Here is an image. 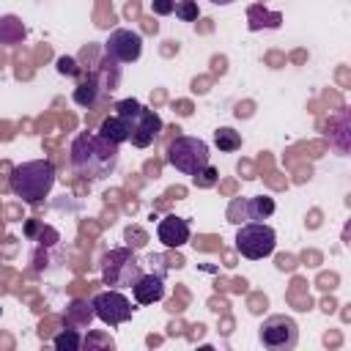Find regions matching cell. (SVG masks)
Wrapping results in <instances>:
<instances>
[{
	"label": "cell",
	"instance_id": "1",
	"mask_svg": "<svg viewBox=\"0 0 351 351\" xmlns=\"http://www.w3.org/2000/svg\"><path fill=\"white\" fill-rule=\"evenodd\" d=\"M118 148L121 145L110 143L99 132H80L71 140L69 162H71L77 176H82L88 181H99L118 167V154H121Z\"/></svg>",
	"mask_w": 351,
	"mask_h": 351
},
{
	"label": "cell",
	"instance_id": "2",
	"mask_svg": "<svg viewBox=\"0 0 351 351\" xmlns=\"http://www.w3.org/2000/svg\"><path fill=\"white\" fill-rule=\"evenodd\" d=\"M55 178H58V173H55V165L49 159H30V162H22L11 170L8 186L16 197L36 206L44 197H49V192L55 186Z\"/></svg>",
	"mask_w": 351,
	"mask_h": 351
},
{
	"label": "cell",
	"instance_id": "3",
	"mask_svg": "<svg viewBox=\"0 0 351 351\" xmlns=\"http://www.w3.org/2000/svg\"><path fill=\"white\" fill-rule=\"evenodd\" d=\"M115 115H121L129 126V143L134 148H148L159 132H162V118L151 107L140 104L137 99H121L115 104Z\"/></svg>",
	"mask_w": 351,
	"mask_h": 351
},
{
	"label": "cell",
	"instance_id": "4",
	"mask_svg": "<svg viewBox=\"0 0 351 351\" xmlns=\"http://www.w3.org/2000/svg\"><path fill=\"white\" fill-rule=\"evenodd\" d=\"M208 145L200 137H189V134H178L170 145H167V165L176 167L184 176H197L200 170L208 167Z\"/></svg>",
	"mask_w": 351,
	"mask_h": 351
},
{
	"label": "cell",
	"instance_id": "5",
	"mask_svg": "<svg viewBox=\"0 0 351 351\" xmlns=\"http://www.w3.org/2000/svg\"><path fill=\"white\" fill-rule=\"evenodd\" d=\"M143 274V263L137 261L134 250L129 247H118L104 252L101 258V282L110 288H132L134 280Z\"/></svg>",
	"mask_w": 351,
	"mask_h": 351
},
{
	"label": "cell",
	"instance_id": "6",
	"mask_svg": "<svg viewBox=\"0 0 351 351\" xmlns=\"http://www.w3.org/2000/svg\"><path fill=\"white\" fill-rule=\"evenodd\" d=\"M277 247V233L274 228H269L266 222H241L239 233H236V250L250 258V261H261L269 258Z\"/></svg>",
	"mask_w": 351,
	"mask_h": 351
},
{
	"label": "cell",
	"instance_id": "7",
	"mask_svg": "<svg viewBox=\"0 0 351 351\" xmlns=\"http://www.w3.org/2000/svg\"><path fill=\"white\" fill-rule=\"evenodd\" d=\"M263 348H271V351H291L296 348L299 343V324L291 318V315H269L263 324H261V332H258Z\"/></svg>",
	"mask_w": 351,
	"mask_h": 351
},
{
	"label": "cell",
	"instance_id": "8",
	"mask_svg": "<svg viewBox=\"0 0 351 351\" xmlns=\"http://www.w3.org/2000/svg\"><path fill=\"white\" fill-rule=\"evenodd\" d=\"M90 304H93V315H96L99 321H104L107 326H121V324H126V321L134 315L132 302H129L118 288L99 291V293L90 299Z\"/></svg>",
	"mask_w": 351,
	"mask_h": 351
},
{
	"label": "cell",
	"instance_id": "9",
	"mask_svg": "<svg viewBox=\"0 0 351 351\" xmlns=\"http://www.w3.org/2000/svg\"><path fill=\"white\" fill-rule=\"evenodd\" d=\"M104 55L115 63H134L143 55V36L129 27H118L104 41Z\"/></svg>",
	"mask_w": 351,
	"mask_h": 351
},
{
	"label": "cell",
	"instance_id": "10",
	"mask_svg": "<svg viewBox=\"0 0 351 351\" xmlns=\"http://www.w3.org/2000/svg\"><path fill=\"white\" fill-rule=\"evenodd\" d=\"M132 296L137 304H154V302H162L165 296V277L156 274V271H143L134 285H132Z\"/></svg>",
	"mask_w": 351,
	"mask_h": 351
},
{
	"label": "cell",
	"instance_id": "11",
	"mask_svg": "<svg viewBox=\"0 0 351 351\" xmlns=\"http://www.w3.org/2000/svg\"><path fill=\"white\" fill-rule=\"evenodd\" d=\"M156 236L165 247H184L189 241V222L184 217H176V214H167L159 219L156 225Z\"/></svg>",
	"mask_w": 351,
	"mask_h": 351
},
{
	"label": "cell",
	"instance_id": "12",
	"mask_svg": "<svg viewBox=\"0 0 351 351\" xmlns=\"http://www.w3.org/2000/svg\"><path fill=\"white\" fill-rule=\"evenodd\" d=\"M104 88H101V82H99V77H96V71H90L77 88H74V93H71V99H74V104L77 107H93L96 101H99V93H101Z\"/></svg>",
	"mask_w": 351,
	"mask_h": 351
},
{
	"label": "cell",
	"instance_id": "13",
	"mask_svg": "<svg viewBox=\"0 0 351 351\" xmlns=\"http://www.w3.org/2000/svg\"><path fill=\"white\" fill-rule=\"evenodd\" d=\"M282 25V14L280 11H269L263 5H250L247 8V27L250 30H263V27H280Z\"/></svg>",
	"mask_w": 351,
	"mask_h": 351
},
{
	"label": "cell",
	"instance_id": "14",
	"mask_svg": "<svg viewBox=\"0 0 351 351\" xmlns=\"http://www.w3.org/2000/svg\"><path fill=\"white\" fill-rule=\"evenodd\" d=\"M271 214H274V200L269 195L244 197V217H247V222H263Z\"/></svg>",
	"mask_w": 351,
	"mask_h": 351
},
{
	"label": "cell",
	"instance_id": "15",
	"mask_svg": "<svg viewBox=\"0 0 351 351\" xmlns=\"http://www.w3.org/2000/svg\"><path fill=\"white\" fill-rule=\"evenodd\" d=\"M90 318H93V304L90 302H85V299L69 302V307H66V326L82 329V326H90Z\"/></svg>",
	"mask_w": 351,
	"mask_h": 351
},
{
	"label": "cell",
	"instance_id": "16",
	"mask_svg": "<svg viewBox=\"0 0 351 351\" xmlns=\"http://www.w3.org/2000/svg\"><path fill=\"white\" fill-rule=\"evenodd\" d=\"M99 134L101 137H107L110 143H115V145H121V143H129V126H126V121L121 118V115H110V118H104L101 121V126H99Z\"/></svg>",
	"mask_w": 351,
	"mask_h": 351
},
{
	"label": "cell",
	"instance_id": "17",
	"mask_svg": "<svg viewBox=\"0 0 351 351\" xmlns=\"http://www.w3.org/2000/svg\"><path fill=\"white\" fill-rule=\"evenodd\" d=\"M25 38V25L16 16H3L0 19V44H19Z\"/></svg>",
	"mask_w": 351,
	"mask_h": 351
},
{
	"label": "cell",
	"instance_id": "18",
	"mask_svg": "<svg viewBox=\"0 0 351 351\" xmlns=\"http://www.w3.org/2000/svg\"><path fill=\"white\" fill-rule=\"evenodd\" d=\"M214 145H217L219 151H225V154H233V151L241 148V134H239L236 129H230V126H219V129L214 132Z\"/></svg>",
	"mask_w": 351,
	"mask_h": 351
},
{
	"label": "cell",
	"instance_id": "19",
	"mask_svg": "<svg viewBox=\"0 0 351 351\" xmlns=\"http://www.w3.org/2000/svg\"><path fill=\"white\" fill-rule=\"evenodd\" d=\"M52 346H55L58 351H80V348H82V337H80V332H77L74 326H66V329H60V332L52 337Z\"/></svg>",
	"mask_w": 351,
	"mask_h": 351
},
{
	"label": "cell",
	"instance_id": "20",
	"mask_svg": "<svg viewBox=\"0 0 351 351\" xmlns=\"http://www.w3.org/2000/svg\"><path fill=\"white\" fill-rule=\"evenodd\" d=\"M173 14H176L181 22H197L200 8H197V3H195V0H176Z\"/></svg>",
	"mask_w": 351,
	"mask_h": 351
},
{
	"label": "cell",
	"instance_id": "21",
	"mask_svg": "<svg viewBox=\"0 0 351 351\" xmlns=\"http://www.w3.org/2000/svg\"><path fill=\"white\" fill-rule=\"evenodd\" d=\"M82 348H115V343L107 337V335H99V332H88V337L82 340Z\"/></svg>",
	"mask_w": 351,
	"mask_h": 351
},
{
	"label": "cell",
	"instance_id": "22",
	"mask_svg": "<svg viewBox=\"0 0 351 351\" xmlns=\"http://www.w3.org/2000/svg\"><path fill=\"white\" fill-rule=\"evenodd\" d=\"M58 71L66 74V77H80V74H82L80 63H77L74 58H69V55H60V58H58Z\"/></svg>",
	"mask_w": 351,
	"mask_h": 351
},
{
	"label": "cell",
	"instance_id": "23",
	"mask_svg": "<svg viewBox=\"0 0 351 351\" xmlns=\"http://www.w3.org/2000/svg\"><path fill=\"white\" fill-rule=\"evenodd\" d=\"M228 219H230L233 225L247 222V217H244V200H233V203L228 206Z\"/></svg>",
	"mask_w": 351,
	"mask_h": 351
},
{
	"label": "cell",
	"instance_id": "24",
	"mask_svg": "<svg viewBox=\"0 0 351 351\" xmlns=\"http://www.w3.org/2000/svg\"><path fill=\"white\" fill-rule=\"evenodd\" d=\"M214 181H217V170H214L211 165H208L206 170H200V173L195 176V184H197V186H211Z\"/></svg>",
	"mask_w": 351,
	"mask_h": 351
},
{
	"label": "cell",
	"instance_id": "25",
	"mask_svg": "<svg viewBox=\"0 0 351 351\" xmlns=\"http://www.w3.org/2000/svg\"><path fill=\"white\" fill-rule=\"evenodd\" d=\"M151 8H154L156 16H167V14H173L176 0H151Z\"/></svg>",
	"mask_w": 351,
	"mask_h": 351
},
{
	"label": "cell",
	"instance_id": "26",
	"mask_svg": "<svg viewBox=\"0 0 351 351\" xmlns=\"http://www.w3.org/2000/svg\"><path fill=\"white\" fill-rule=\"evenodd\" d=\"M126 241H129V247H132V250H137V247H143V244H145V233H143V230H137V228H129V230H126Z\"/></svg>",
	"mask_w": 351,
	"mask_h": 351
},
{
	"label": "cell",
	"instance_id": "27",
	"mask_svg": "<svg viewBox=\"0 0 351 351\" xmlns=\"http://www.w3.org/2000/svg\"><path fill=\"white\" fill-rule=\"evenodd\" d=\"M211 3H214V5H230L233 0H211Z\"/></svg>",
	"mask_w": 351,
	"mask_h": 351
},
{
	"label": "cell",
	"instance_id": "28",
	"mask_svg": "<svg viewBox=\"0 0 351 351\" xmlns=\"http://www.w3.org/2000/svg\"><path fill=\"white\" fill-rule=\"evenodd\" d=\"M0 313H3V307H0Z\"/></svg>",
	"mask_w": 351,
	"mask_h": 351
}]
</instances>
